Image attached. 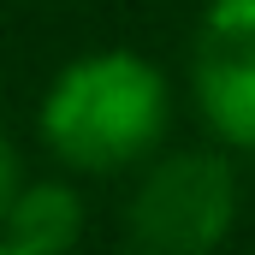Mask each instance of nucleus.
Instances as JSON below:
<instances>
[{
  "label": "nucleus",
  "instance_id": "nucleus-1",
  "mask_svg": "<svg viewBox=\"0 0 255 255\" xmlns=\"http://www.w3.org/2000/svg\"><path fill=\"white\" fill-rule=\"evenodd\" d=\"M36 136L77 178L136 172L172 136V83L136 48H89L48 77Z\"/></svg>",
  "mask_w": 255,
  "mask_h": 255
},
{
  "label": "nucleus",
  "instance_id": "nucleus-2",
  "mask_svg": "<svg viewBox=\"0 0 255 255\" xmlns=\"http://www.w3.org/2000/svg\"><path fill=\"white\" fill-rule=\"evenodd\" d=\"M244 184L232 148H160L136 166L125 196V244L136 255H220L238 232Z\"/></svg>",
  "mask_w": 255,
  "mask_h": 255
},
{
  "label": "nucleus",
  "instance_id": "nucleus-3",
  "mask_svg": "<svg viewBox=\"0 0 255 255\" xmlns=\"http://www.w3.org/2000/svg\"><path fill=\"white\" fill-rule=\"evenodd\" d=\"M190 101L208 136L255 154V0H208L190 30Z\"/></svg>",
  "mask_w": 255,
  "mask_h": 255
},
{
  "label": "nucleus",
  "instance_id": "nucleus-4",
  "mask_svg": "<svg viewBox=\"0 0 255 255\" xmlns=\"http://www.w3.org/2000/svg\"><path fill=\"white\" fill-rule=\"evenodd\" d=\"M83 190L71 178H24V190L12 196L6 220H0V238L24 255H71L83 238Z\"/></svg>",
  "mask_w": 255,
  "mask_h": 255
},
{
  "label": "nucleus",
  "instance_id": "nucleus-5",
  "mask_svg": "<svg viewBox=\"0 0 255 255\" xmlns=\"http://www.w3.org/2000/svg\"><path fill=\"white\" fill-rule=\"evenodd\" d=\"M24 160H18V148H12V136L0 130V220H6V208H12V196L24 190Z\"/></svg>",
  "mask_w": 255,
  "mask_h": 255
},
{
  "label": "nucleus",
  "instance_id": "nucleus-6",
  "mask_svg": "<svg viewBox=\"0 0 255 255\" xmlns=\"http://www.w3.org/2000/svg\"><path fill=\"white\" fill-rule=\"evenodd\" d=\"M0 255H24V250H12V244H6V238H0Z\"/></svg>",
  "mask_w": 255,
  "mask_h": 255
}]
</instances>
